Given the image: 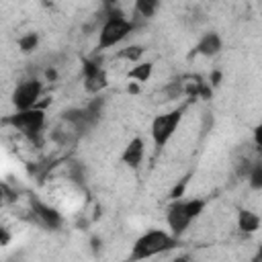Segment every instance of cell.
<instances>
[{
  "label": "cell",
  "mask_w": 262,
  "mask_h": 262,
  "mask_svg": "<svg viewBox=\"0 0 262 262\" xmlns=\"http://www.w3.org/2000/svg\"><path fill=\"white\" fill-rule=\"evenodd\" d=\"M43 94V82L37 78H29L23 80L20 84H16V88L12 90V106L16 111H25V108H33L39 104V98Z\"/></svg>",
  "instance_id": "8992f818"
},
{
  "label": "cell",
  "mask_w": 262,
  "mask_h": 262,
  "mask_svg": "<svg viewBox=\"0 0 262 262\" xmlns=\"http://www.w3.org/2000/svg\"><path fill=\"white\" fill-rule=\"evenodd\" d=\"M178 244V237L166 229H147L145 233H141L133 248H131V260H145V258H154L160 254H166L170 250H174Z\"/></svg>",
  "instance_id": "3957f363"
},
{
  "label": "cell",
  "mask_w": 262,
  "mask_h": 262,
  "mask_svg": "<svg viewBox=\"0 0 262 262\" xmlns=\"http://www.w3.org/2000/svg\"><path fill=\"white\" fill-rule=\"evenodd\" d=\"M143 47L141 45H129V47H125V49H121L119 51V57H123V59H127V61H139L141 59V55H143Z\"/></svg>",
  "instance_id": "2e32d148"
},
{
  "label": "cell",
  "mask_w": 262,
  "mask_h": 262,
  "mask_svg": "<svg viewBox=\"0 0 262 262\" xmlns=\"http://www.w3.org/2000/svg\"><path fill=\"white\" fill-rule=\"evenodd\" d=\"M254 260H262V246H260V250H258V254H256V258Z\"/></svg>",
  "instance_id": "ffe728a7"
},
{
  "label": "cell",
  "mask_w": 262,
  "mask_h": 262,
  "mask_svg": "<svg viewBox=\"0 0 262 262\" xmlns=\"http://www.w3.org/2000/svg\"><path fill=\"white\" fill-rule=\"evenodd\" d=\"M135 25L133 20H129L121 10L117 8H108L104 20H102V27L98 29V43H96V49L104 51V49H111V47H117L121 45L131 33H133Z\"/></svg>",
  "instance_id": "7a4b0ae2"
},
{
  "label": "cell",
  "mask_w": 262,
  "mask_h": 262,
  "mask_svg": "<svg viewBox=\"0 0 262 262\" xmlns=\"http://www.w3.org/2000/svg\"><path fill=\"white\" fill-rule=\"evenodd\" d=\"M182 115H184L182 108H172L168 113H160L154 117V121L149 125V133H151L156 147H164L174 137V133L182 121Z\"/></svg>",
  "instance_id": "5b68a950"
},
{
  "label": "cell",
  "mask_w": 262,
  "mask_h": 262,
  "mask_svg": "<svg viewBox=\"0 0 262 262\" xmlns=\"http://www.w3.org/2000/svg\"><path fill=\"white\" fill-rule=\"evenodd\" d=\"M248 186L252 190H262V160L260 162H252L250 172H248Z\"/></svg>",
  "instance_id": "5bb4252c"
},
{
  "label": "cell",
  "mask_w": 262,
  "mask_h": 262,
  "mask_svg": "<svg viewBox=\"0 0 262 262\" xmlns=\"http://www.w3.org/2000/svg\"><path fill=\"white\" fill-rule=\"evenodd\" d=\"M151 72H154V63L151 61H141L137 66H133L129 72H127V78L141 84V82H147L151 78Z\"/></svg>",
  "instance_id": "7c38bea8"
},
{
  "label": "cell",
  "mask_w": 262,
  "mask_h": 262,
  "mask_svg": "<svg viewBox=\"0 0 262 262\" xmlns=\"http://www.w3.org/2000/svg\"><path fill=\"white\" fill-rule=\"evenodd\" d=\"M188 178H190V176H184V178L174 186V190L170 192V199H172V201H174V199H182V196H184V190H186V186H188Z\"/></svg>",
  "instance_id": "e0dca14e"
},
{
  "label": "cell",
  "mask_w": 262,
  "mask_h": 262,
  "mask_svg": "<svg viewBox=\"0 0 262 262\" xmlns=\"http://www.w3.org/2000/svg\"><path fill=\"white\" fill-rule=\"evenodd\" d=\"M82 74H84V88L90 94H100L108 84L106 72L98 59H86L82 66Z\"/></svg>",
  "instance_id": "52a82bcc"
},
{
  "label": "cell",
  "mask_w": 262,
  "mask_h": 262,
  "mask_svg": "<svg viewBox=\"0 0 262 262\" xmlns=\"http://www.w3.org/2000/svg\"><path fill=\"white\" fill-rule=\"evenodd\" d=\"M145 158V141L141 137H131L121 151V162L127 168H139Z\"/></svg>",
  "instance_id": "9c48e42d"
},
{
  "label": "cell",
  "mask_w": 262,
  "mask_h": 262,
  "mask_svg": "<svg viewBox=\"0 0 262 262\" xmlns=\"http://www.w3.org/2000/svg\"><path fill=\"white\" fill-rule=\"evenodd\" d=\"M219 78H221V74H219V72H213L209 80H211V84H219Z\"/></svg>",
  "instance_id": "d6986e66"
},
{
  "label": "cell",
  "mask_w": 262,
  "mask_h": 262,
  "mask_svg": "<svg viewBox=\"0 0 262 262\" xmlns=\"http://www.w3.org/2000/svg\"><path fill=\"white\" fill-rule=\"evenodd\" d=\"M221 49H223V41H221V37H219L217 33H213V31L205 33V35L199 39V43L194 45V53H196V55H203V57H215Z\"/></svg>",
  "instance_id": "30bf717a"
},
{
  "label": "cell",
  "mask_w": 262,
  "mask_h": 262,
  "mask_svg": "<svg viewBox=\"0 0 262 262\" xmlns=\"http://www.w3.org/2000/svg\"><path fill=\"white\" fill-rule=\"evenodd\" d=\"M260 225H262V219H260L258 213H254L250 209H239V213H237V229L242 233H246V235L256 233L260 229Z\"/></svg>",
  "instance_id": "8fae6325"
},
{
  "label": "cell",
  "mask_w": 262,
  "mask_h": 262,
  "mask_svg": "<svg viewBox=\"0 0 262 262\" xmlns=\"http://www.w3.org/2000/svg\"><path fill=\"white\" fill-rule=\"evenodd\" d=\"M31 215L35 217V221L41 227L51 229V231H55V229H59L63 225L61 213L55 207H51V205H47V203H43L39 199H31Z\"/></svg>",
  "instance_id": "ba28073f"
},
{
  "label": "cell",
  "mask_w": 262,
  "mask_h": 262,
  "mask_svg": "<svg viewBox=\"0 0 262 262\" xmlns=\"http://www.w3.org/2000/svg\"><path fill=\"white\" fill-rule=\"evenodd\" d=\"M205 205H207L205 199H174L172 205L166 209L168 231L180 237L190 227V223L196 217H201V213L205 211Z\"/></svg>",
  "instance_id": "6da1fadb"
},
{
  "label": "cell",
  "mask_w": 262,
  "mask_h": 262,
  "mask_svg": "<svg viewBox=\"0 0 262 262\" xmlns=\"http://www.w3.org/2000/svg\"><path fill=\"white\" fill-rule=\"evenodd\" d=\"M4 123L10 125L16 133H20L23 137H27L29 141H35V139L41 137V133L45 129V111L41 106L16 111L14 115L6 117Z\"/></svg>",
  "instance_id": "277c9868"
},
{
  "label": "cell",
  "mask_w": 262,
  "mask_h": 262,
  "mask_svg": "<svg viewBox=\"0 0 262 262\" xmlns=\"http://www.w3.org/2000/svg\"><path fill=\"white\" fill-rule=\"evenodd\" d=\"M252 139H254V145L262 151V123H258L254 127V133H252Z\"/></svg>",
  "instance_id": "ac0fdd59"
},
{
  "label": "cell",
  "mask_w": 262,
  "mask_h": 262,
  "mask_svg": "<svg viewBox=\"0 0 262 262\" xmlns=\"http://www.w3.org/2000/svg\"><path fill=\"white\" fill-rule=\"evenodd\" d=\"M160 8V0H135V12L141 18H151Z\"/></svg>",
  "instance_id": "4fadbf2b"
},
{
  "label": "cell",
  "mask_w": 262,
  "mask_h": 262,
  "mask_svg": "<svg viewBox=\"0 0 262 262\" xmlns=\"http://www.w3.org/2000/svg\"><path fill=\"white\" fill-rule=\"evenodd\" d=\"M39 45V35L37 33H27L23 37H18V49L20 53H33Z\"/></svg>",
  "instance_id": "9a60e30c"
}]
</instances>
